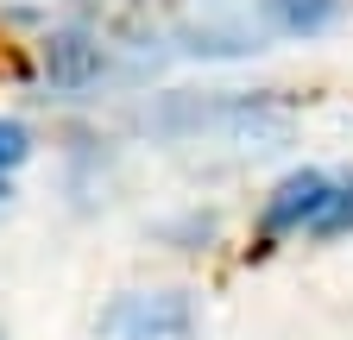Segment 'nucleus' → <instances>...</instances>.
I'll return each mask as SVG.
<instances>
[{
	"label": "nucleus",
	"instance_id": "6e6552de",
	"mask_svg": "<svg viewBox=\"0 0 353 340\" xmlns=\"http://www.w3.org/2000/svg\"><path fill=\"white\" fill-rule=\"evenodd\" d=\"M0 340H7V334H0Z\"/></svg>",
	"mask_w": 353,
	"mask_h": 340
},
{
	"label": "nucleus",
	"instance_id": "f03ea898",
	"mask_svg": "<svg viewBox=\"0 0 353 340\" xmlns=\"http://www.w3.org/2000/svg\"><path fill=\"white\" fill-rule=\"evenodd\" d=\"M328 195H334V183L322 177V170H290V177H284L272 195H265V215H259L265 240L296 233V227H316L322 208H328Z\"/></svg>",
	"mask_w": 353,
	"mask_h": 340
},
{
	"label": "nucleus",
	"instance_id": "423d86ee",
	"mask_svg": "<svg viewBox=\"0 0 353 340\" xmlns=\"http://www.w3.org/2000/svg\"><path fill=\"white\" fill-rule=\"evenodd\" d=\"M316 240H334V233H353V183H341L334 195H328V208H322V221L309 227Z\"/></svg>",
	"mask_w": 353,
	"mask_h": 340
},
{
	"label": "nucleus",
	"instance_id": "39448f33",
	"mask_svg": "<svg viewBox=\"0 0 353 340\" xmlns=\"http://www.w3.org/2000/svg\"><path fill=\"white\" fill-rule=\"evenodd\" d=\"M26 158H32V126L13 120V114H0V177H7V170H19Z\"/></svg>",
	"mask_w": 353,
	"mask_h": 340
},
{
	"label": "nucleus",
	"instance_id": "7ed1b4c3",
	"mask_svg": "<svg viewBox=\"0 0 353 340\" xmlns=\"http://www.w3.org/2000/svg\"><path fill=\"white\" fill-rule=\"evenodd\" d=\"M101 76V38L95 32H82V25H63L44 38V82L51 89H88V82Z\"/></svg>",
	"mask_w": 353,
	"mask_h": 340
},
{
	"label": "nucleus",
	"instance_id": "f257e3e1",
	"mask_svg": "<svg viewBox=\"0 0 353 340\" xmlns=\"http://www.w3.org/2000/svg\"><path fill=\"white\" fill-rule=\"evenodd\" d=\"M108 340H190L196 334V303L190 290H132L101 315Z\"/></svg>",
	"mask_w": 353,
	"mask_h": 340
},
{
	"label": "nucleus",
	"instance_id": "0eeeda50",
	"mask_svg": "<svg viewBox=\"0 0 353 340\" xmlns=\"http://www.w3.org/2000/svg\"><path fill=\"white\" fill-rule=\"evenodd\" d=\"M0 195H7V177H0Z\"/></svg>",
	"mask_w": 353,
	"mask_h": 340
},
{
	"label": "nucleus",
	"instance_id": "20e7f679",
	"mask_svg": "<svg viewBox=\"0 0 353 340\" xmlns=\"http://www.w3.org/2000/svg\"><path fill=\"white\" fill-rule=\"evenodd\" d=\"M278 32H322L334 19V0H265Z\"/></svg>",
	"mask_w": 353,
	"mask_h": 340
}]
</instances>
